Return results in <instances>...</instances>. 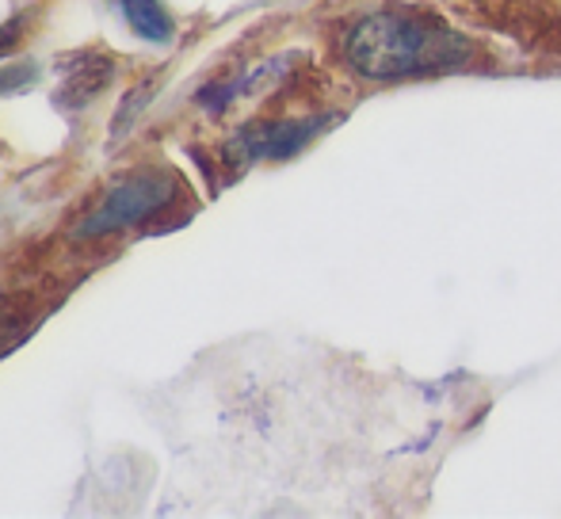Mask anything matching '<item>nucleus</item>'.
Returning a JSON list of instances; mask_svg holds the SVG:
<instances>
[{"label": "nucleus", "instance_id": "20e7f679", "mask_svg": "<svg viewBox=\"0 0 561 519\" xmlns=\"http://www.w3.org/2000/svg\"><path fill=\"white\" fill-rule=\"evenodd\" d=\"M118 4H123V15L134 27V35H141L146 43H169L172 31H176L161 0H118Z\"/></svg>", "mask_w": 561, "mask_h": 519}, {"label": "nucleus", "instance_id": "f03ea898", "mask_svg": "<svg viewBox=\"0 0 561 519\" xmlns=\"http://www.w3.org/2000/svg\"><path fill=\"white\" fill-rule=\"evenodd\" d=\"M180 184L169 172H141V176H130L123 184H115L112 192L104 195L96 210L77 226V238H107V233H118L126 226H138L146 218H153L161 207H169L176 199Z\"/></svg>", "mask_w": 561, "mask_h": 519}, {"label": "nucleus", "instance_id": "423d86ee", "mask_svg": "<svg viewBox=\"0 0 561 519\" xmlns=\"http://www.w3.org/2000/svg\"><path fill=\"white\" fill-rule=\"evenodd\" d=\"M27 84H35V69H0V96L27 89Z\"/></svg>", "mask_w": 561, "mask_h": 519}, {"label": "nucleus", "instance_id": "0eeeda50", "mask_svg": "<svg viewBox=\"0 0 561 519\" xmlns=\"http://www.w3.org/2000/svg\"><path fill=\"white\" fill-rule=\"evenodd\" d=\"M15 38H20V23H4V27H0V54L12 50Z\"/></svg>", "mask_w": 561, "mask_h": 519}, {"label": "nucleus", "instance_id": "39448f33", "mask_svg": "<svg viewBox=\"0 0 561 519\" xmlns=\"http://www.w3.org/2000/svg\"><path fill=\"white\" fill-rule=\"evenodd\" d=\"M112 81V61L107 58H96V54H89L84 58V66L77 69V73H69V81H66V89H61V104H89L92 96H96L104 84Z\"/></svg>", "mask_w": 561, "mask_h": 519}, {"label": "nucleus", "instance_id": "7ed1b4c3", "mask_svg": "<svg viewBox=\"0 0 561 519\" xmlns=\"http://www.w3.org/2000/svg\"><path fill=\"white\" fill-rule=\"evenodd\" d=\"M329 119H306V123H267V127L244 130L241 138L233 141V161L249 164V161H279V157H290L306 146Z\"/></svg>", "mask_w": 561, "mask_h": 519}, {"label": "nucleus", "instance_id": "f257e3e1", "mask_svg": "<svg viewBox=\"0 0 561 519\" xmlns=\"http://www.w3.org/2000/svg\"><path fill=\"white\" fill-rule=\"evenodd\" d=\"M344 54L355 73L370 81H405L466 66L470 46L439 15L421 8H382L347 31Z\"/></svg>", "mask_w": 561, "mask_h": 519}]
</instances>
